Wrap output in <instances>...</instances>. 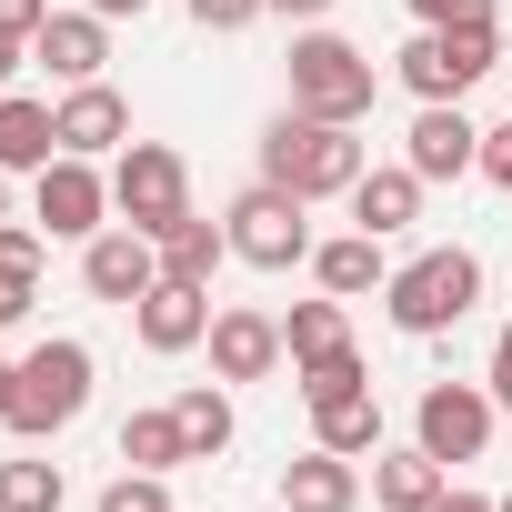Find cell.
I'll return each instance as SVG.
<instances>
[{
    "label": "cell",
    "mask_w": 512,
    "mask_h": 512,
    "mask_svg": "<svg viewBox=\"0 0 512 512\" xmlns=\"http://www.w3.org/2000/svg\"><path fill=\"white\" fill-rule=\"evenodd\" d=\"M312 282H322L332 302H362V292L392 282V262H382V241H372V231H342V241H312Z\"/></svg>",
    "instance_id": "cell-20"
},
{
    "label": "cell",
    "mask_w": 512,
    "mask_h": 512,
    "mask_svg": "<svg viewBox=\"0 0 512 512\" xmlns=\"http://www.w3.org/2000/svg\"><path fill=\"white\" fill-rule=\"evenodd\" d=\"M0 221H11V171H0Z\"/></svg>",
    "instance_id": "cell-41"
},
{
    "label": "cell",
    "mask_w": 512,
    "mask_h": 512,
    "mask_svg": "<svg viewBox=\"0 0 512 512\" xmlns=\"http://www.w3.org/2000/svg\"><path fill=\"white\" fill-rule=\"evenodd\" d=\"M482 181H502V191H512V121H492V131H482Z\"/></svg>",
    "instance_id": "cell-33"
},
{
    "label": "cell",
    "mask_w": 512,
    "mask_h": 512,
    "mask_svg": "<svg viewBox=\"0 0 512 512\" xmlns=\"http://www.w3.org/2000/svg\"><path fill=\"white\" fill-rule=\"evenodd\" d=\"M11 392H21V362H0V422H11Z\"/></svg>",
    "instance_id": "cell-39"
},
{
    "label": "cell",
    "mask_w": 512,
    "mask_h": 512,
    "mask_svg": "<svg viewBox=\"0 0 512 512\" xmlns=\"http://www.w3.org/2000/svg\"><path fill=\"white\" fill-rule=\"evenodd\" d=\"M41 191H31V221L51 231V241H91V231H111V171L101 161H81V151H61L51 171H31Z\"/></svg>",
    "instance_id": "cell-9"
},
{
    "label": "cell",
    "mask_w": 512,
    "mask_h": 512,
    "mask_svg": "<svg viewBox=\"0 0 512 512\" xmlns=\"http://www.w3.org/2000/svg\"><path fill=\"white\" fill-rule=\"evenodd\" d=\"M372 101H382V71H372V51H352L342 31H302L292 41V111H322V121H372Z\"/></svg>",
    "instance_id": "cell-4"
},
{
    "label": "cell",
    "mask_w": 512,
    "mask_h": 512,
    "mask_svg": "<svg viewBox=\"0 0 512 512\" xmlns=\"http://www.w3.org/2000/svg\"><path fill=\"white\" fill-rule=\"evenodd\" d=\"M51 111H61V151H81V161H101V151L131 141V101H121L111 81H71Z\"/></svg>",
    "instance_id": "cell-15"
},
{
    "label": "cell",
    "mask_w": 512,
    "mask_h": 512,
    "mask_svg": "<svg viewBox=\"0 0 512 512\" xmlns=\"http://www.w3.org/2000/svg\"><path fill=\"white\" fill-rule=\"evenodd\" d=\"M422 191H432V181H422L412 161H382V171H362L342 201H352V231L392 241V231H412V221H422Z\"/></svg>",
    "instance_id": "cell-16"
},
{
    "label": "cell",
    "mask_w": 512,
    "mask_h": 512,
    "mask_svg": "<svg viewBox=\"0 0 512 512\" xmlns=\"http://www.w3.org/2000/svg\"><path fill=\"white\" fill-rule=\"evenodd\" d=\"M31 61L71 91V81H101V61H111V21L101 11H51L41 21V41H31Z\"/></svg>",
    "instance_id": "cell-14"
},
{
    "label": "cell",
    "mask_w": 512,
    "mask_h": 512,
    "mask_svg": "<svg viewBox=\"0 0 512 512\" xmlns=\"http://www.w3.org/2000/svg\"><path fill=\"white\" fill-rule=\"evenodd\" d=\"M81 282H91V302H121V312H131V302L161 282V241L131 231V221L91 231V241H81Z\"/></svg>",
    "instance_id": "cell-10"
},
{
    "label": "cell",
    "mask_w": 512,
    "mask_h": 512,
    "mask_svg": "<svg viewBox=\"0 0 512 512\" xmlns=\"http://www.w3.org/2000/svg\"><path fill=\"white\" fill-rule=\"evenodd\" d=\"M492 382H422V402H412V442L452 472V462H482V442H492Z\"/></svg>",
    "instance_id": "cell-8"
},
{
    "label": "cell",
    "mask_w": 512,
    "mask_h": 512,
    "mask_svg": "<svg viewBox=\"0 0 512 512\" xmlns=\"http://www.w3.org/2000/svg\"><path fill=\"white\" fill-rule=\"evenodd\" d=\"M91 342H71V332H51V342H31L21 352V392H11V432L21 442H51V432H71L81 412H91Z\"/></svg>",
    "instance_id": "cell-3"
},
{
    "label": "cell",
    "mask_w": 512,
    "mask_h": 512,
    "mask_svg": "<svg viewBox=\"0 0 512 512\" xmlns=\"http://www.w3.org/2000/svg\"><path fill=\"white\" fill-rule=\"evenodd\" d=\"M91 512H171V482H161V472H131V462H121V482H111V492H101Z\"/></svg>",
    "instance_id": "cell-29"
},
{
    "label": "cell",
    "mask_w": 512,
    "mask_h": 512,
    "mask_svg": "<svg viewBox=\"0 0 512 512\" xmlns=\"http://www.w3.org/2000/svg\"><path fill=\"white\" fill-rule=\"evenodd\" d=\"M362 171H372V151H362V121L282 111V121L262 131V181H282V191H302V201H332V191H352Z\"/></svg>",
    "instance_id": "cell-1"
},
{
    "label": "cell",
    "mask_w": 512,
    "mask_h": 512,
    "mask_svg": "<svg viewBox=\"0 0 512 512\" xmlns=\"http://www.w3.org/2000/svg\"><path fill=\"white\" fill-rule=\"evenodd\" d=\"M352 502H362V462L352 452L312 442V452L282 462V512H352Z\"/></svg>",
    "instance_id": "cell-17"
},
{
    "label": "cell",
    "mask_w": 512,
    "mask_h": 512,
    "mask_svg": "<svg viewBox=\"0 0 512 512\" xmlns=\"http://www.w3.org/2000/svg\"><path fill=\"white\" fill-rule=\"evenodd\" d=\"M131 332H141V352H161V362H181V352H201L211 342V292L201 282H151L141 302H131Z\"/></svg>",
    "instance_id": "cell-11"
},
{
    "label": "cell",
    "mask_w": 512,
    "mask_h": 512,
    "mask_svg": "<svg viewBox=\"0 0 512 512\" xmlns=\"http://www.w3.org/2000/svg\"><path fill=\"white\" fill-rule=\"evenodd\" d=\"M81 11H101V21H141L151 0H81Z\"/></svg>",
    "instance_id": "cell-37"
},
{
    "label": "cell",
    "mask_w": 512,
    "mask_h": 512,
    "mask_svg": "<svg viewBox=\"0 0 512 512\" xmlns=\"http://www.w3.org/2000/svg\"><path fill=\"white\" fill-rule=\"evenodd\" d=\"M61 161V111L0 91V171H51Z\"/></svg>",
    "instance_id": "cell-19"
},
{
    "label": "cell",
    "mask_w": 512,
    "mask_h": 512,
    "mask_svg": "<svg viewBox=\"0 0 512 512\" xmlns=\"http://www.w3.org/2000/svg\"><path fill=\"white\" fill-rule=\"evenodd\" d=\"M221 262H231V231H221V221H201V211H191V221H171V231H161V272H171V282H201V292H211V272H221Z\"/></svg>",
    "instance_id": "cell-21"
},
{
    "label": "cell",
    "mask_w": 512,
    "mask_h": 512,
    "mask_svg": "<svg viewBox=\"0 0 512 512\" xmlns=\"http://www.w3.org/2000/svg\"><path fill=\"white\" fill-rule=\"evenodd\" d=\"M21 61H31V51H21V41H0V91H11V71H21Z\"/></svg>",
    "instance_id": "cell-40"
},
{
    "label": "cell",
    "mask_w": 512,
    "mask_h": 512,
    "mask_svg": "<svg viewBox=\"0 0 512 512\" xmlns=\"http://www.w3.org/2000/svg\"><path fill=\"white\" fill-rule=\"evenodd\" d=\"M171 412H181V442H191V462L231 452V392H221V382H191V392H171Z\"/></svg>",
    "instance_id": "cell-23"
},
{
    "label": "cell",
    "mask_w": 512,
    "mask_h": 512,
    "mask_svg": "<svg viewBox=\"0 0 512 512\" xmlns=\"http://www.w3.org/2000/svg\"><path fill=\"white\" fill-rule=\"evenodd\" d=\"M41 21H51V0H0V41H21V51H31Z\"/></svg>",
    "instance_id": "cell-31"
},
{
    "label": "cell",
    "mask_w": 512,
    "mask_h": 512,
    "mask_svg": "<svg viewBox=\"0 0 512 512\" xmlns=\"http://www.w3.org/2000/svg\"><path fill=\"white\" fill-rule=\"evenodd\" d=\"M352 342V322H342V302L322 292V302H292V322H282V352L292 362H322V352H342Z\"/></svg>",
    "instance_id": "cell-26"
},
{
    "label": "cell",
    "mask_w": 512,
    "mask_h": 512,
    "mask_svg": "<svg viewBox=\"0 0 512 512\" xmlns=\"http://www.w3.org/2000/svg\"><path fill=\"white\" fill-rule=\"evenodd\" d=\"M292 392L322 412V402H342V392H372V362L342 342V352H322V362H292Z\"/></svg>",
    "instance_id": "cell-27"
},
{
    "label": "cell",
    "mask_w": 512,
    "mask_h": 512,
    "mask_svg": "<svg viewBox=\"0 0 512 512\" xmlns=\"http://www.w3.org/2000/svg\"><path fill=\"white\" fill-rule=\"evenodd\" d=\"M61 502H71L61 462H41V452H21V462H0V512H61Z\"/></svg>",
    "instance_id": "cell-25"
},
{
    "label": "cell",
    "mask_w": 512,
    "mask_h": 512,
    "mask_svg": "<svg viewBox=\"0 0 512 512\" xmlns=\"http://www.w3.org/2000/svg\"><path fill=\"white\" fill-rule=\"evenodd\" d=\"M432 512H492V502H482V492H442Z\"/></svg>",
    "instance_id": "cell-38"
},
{
    "label": "cell",
    "mask_w": 512,
    "mask_h": 512,
    "mask_svg": "<svg viewBox=\"0 0 512 512\" xmlns=\"http://www.w3.org/2000/svg\"><path fill=\"white\" fill-rule=\"evenodd\" d=\"M41 262H51V231L41 221H0V282H31L41 292Z\"/></svg>",
    "instance_id": "cell-28"
},
{
    "label": "cell",
    "mask_w": 512,
    "mask_h": 512,
    "mask_svg": "<svg viewBox=\"0 0 512 512\" xmlns=\"http://www.w3.org/2000/svg\"><path fill=\"white\" fill-rule=\"evenodd\" d=\"M312 442H332V452H352V462H362V452H382V402H372V392L322 402V412H312Z\"/></svg>",
    "instance_id": "cell-24"
},
{
    "label": "cell",
    "mask_w": 512,
    "mask_h": 512,
    "mask_svg": "<svg viewBox=\"0 0 512 512\" xmlns=\"http://www.w3.org/2000/svg\"><path fill=\"white\" fill-rule=\"evenodd\" d=\"M181 11H191L201 31H251V21H262V0H181Z\"/></svg>",
    "instance_id": "cell-30"
},
{
    "label": "cell",
    "mask_w": 512,
    "mask_h": 512,
    "mask_svg": "<svg viewBox=\"0 0 512 512\" xmlns=\"http://www.w3.org/2000/svg\"><path fill=\"white\" fill-rule=\"evenodd\" d=\"M262 11H282V21H302V31H312V21H332V11H342V0H262Z\"/></svg>",
    "instance_id": "cell-35"
},
{
    "label": "cell",
    "mask_w": 512,
    "mask_h": 512,
    "mask_svg": "<svg viewBox=\"0 0 512 512\" xmlns=\"http://www.w3.org/2000/svg\"><path fill=\"white\" fill-rule=\"evenodd\" d=\"M31 302H41L31 282H0V332H11V322H31Z\"/></svg>",
    "instance_id": "cell-36"
},
{
    "label": "cell",
    "mask_w": 512,
    "mask_h": 512,
    "mask_svg": "<svg viewBox=\"0 0 512 512\" xmlns=\"http://www.w3.org/2000/svg\"><path fill=\"white\" fill-rule=\"evenodd\" d=\"M472 302H482V262H472L462 241H432V251H412V262L382 282V312H392V332H412V342L452 332Z\"/></svg>",
    "instance_id": "cell-2"
},
{
    "label": "cell",
    "mask_w": 512,
    "mask_h": 512,
    "mask_svg": "<svg viewBox=\"0 0 512 512\" xmlns=\"http://www.w3.org/2000/svg\"><path fill=\"white\" fill-rule=\"evenodd\" d=\"M111 211L161 241L171 221H191V161H181L171 141H121V161H111Z\"/></svg>",
    "instance_id": "cell-7"
},
{
    "label": "cell",
    "mask_w": 512,
    "mask_h": 512,
    "mask_svg": "<svg viewBox=\"0 0 512 512\" xmlns=\"http://www.w3.org/2000/svg\"><path fill=\"white\" fill-rule=\"evenodd\" d=\"M121 462H131V472H171V462H191V442H181V412H171V402L131 412V422H121Z\"/></svg>",
    "instance_id": "cell-22"
},
{
    "label": "cell",
    "mask_w": 512,
    "mask_h": 512,
    "mask_svg": "<svg viewBox=\"0 0 512 512\" xmlns=\"http://www.w3.org/2000/svg\"><path fill=\"white\" fill-rule=\"evenodd\" d=\"M492 512H512V492H502V502H492Z\"/></svg>",
    "instance_id": "cell-42"
},
{
    "label": "cell",
    "mask_w": 512,
    "mask_h": 512,
    "mask_svg": "<svg viewBox=\"0 0 512 512\" xmlns=\"http://www.w3.org/2000/svg\"><path fill=\"white\" fill-rule=\"evenodd\" d=\"M482 382H492V402H502V412H512V322H502V332H492V362H482Z\"/></svg>",
    "instance_id": "cell-34"
},
{
    "label": "cell",
    "mask_w": 512,
    "mask_h": 512,
    "mask_svg": "<svg viewBox=\"0 0 512 512\" xmlns=\"http://www.w3.org/2000/svg\"><path fill=\"white\" fill-rule=\"evenodd\" d=\"M492 61H502V31H492V21H452V31H412L402 61H392V81H402L412 101H462Z\"/></svg>",
    "instance_id": "cell-6"
},
{
    "label": "cell",
    "mask_w": 512,
    "mask_h": 512,
    "mask_svg": "<svg viewBox=\"0 0 512 512\" xmlns=\"http://www.w3.org/2000/svg\"><path fill=\"white\" fill-rule=\"evenodd\" d=\"M402 161L422 181H462V171H482V131L462 121V101H422L412 131H402Z\"/></svg>",
    "instance_id": "cell-12"
},
{
    "label": "cell",
    "mask_w": 512,
    "mask_h": 512,
    "mask_svg": "<svg viewBox=\"0 0 512 512\" xmlns=\"http://www.w3.org/2000/svg\"><path fill=\"white\" fill-rule=\"evenodd\" d=\"M302 211H312V201H302V191H282V181L231 191V211H221L231 262H251V272H292V262H312V221H302Z\"/></svg>",
    "instance_id": "cell-5"
},
{
    "label": "cell",
    "mask_w": 512,
    "mask_h": 512,
    "mask_svg": "<svg viewBox=\"0 0 512 512\" xmlns=\"http://www.w3.org/2000/svg\"><path fill=\"white\" fill-rule=\"evenodd\" d=\"M422 31H452V21H492V0H412Z\"/></svg>",
    "instance_id": "cell-32"
},
{
    "label": "cell",
    "mask_w": 512,
    "mask_h": 512,
    "mask_svg": "<svg viewBox=\"0 0 512 512\" xmlns=\"http://www.w3.org/2000/svg\"><path fill=\"white\" fill-rule=\"evenodd\" d=\"M442 492H452V472H442L422 442H402V452H372V502H382V512H432Z\"/></svg>",
    "instance_id": "cell-18"
},
{
    "label": "cell",
    "mask_w": 512,
    "mask_h": 512,
    "mask_svg": "<svg viewBox=\"0 0 512 512\" xmlns=\"http://www.w3.org/2000/svg\"><path fill=\"white\" fill-rule=\"evenodd\" d=\"M292 352H282V322L272 312H251V302H231V312H211V372L221 382H272Z\"/></svg>",
    "instance_id": "cell-13"
}]
</instances>
